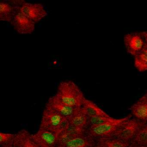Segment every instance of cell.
Instances as JSON below:
<instances>
[{"mask_svg":"<svg viewBox=\"0 0 147 147\" xmlns=\"http://www.w3.org/2000/svg\"><path fill=\"white\" fill-rule=\"evenodd\" d=\"M54 96L63 103L76 109L82 108L86 99L83 90L71 80L61 81L58 85Z\"/></svg>","mask_w":147,"mask_h":147,"instance_id":"6da1fadb","label":"cell"},{"mask_svg":"<svg viewBox=\"0 0 147 147\" xmlns=\"http://www.w3.org/2000/svg\"><path fill=\"white\" fill-rule=\"evenodd\" d=\"M69 125L70 121L67 119L53 111L49 108L45 107L42 111L39 127L59 134Z\"/></svg>","mask_w":147,"mask_h":147,"instance_id":"7a4b0ae2","label":"cell"},{"mask_svg":"<svg viewBox=\"0 0 147 147\" xmlns=\"http://www.w3.org/2000/svg\"><path fill=\"white\" fill-rule=\"evenodd\" d=\"M129 118H130V115H127L126 117L118 118V120L115 122L105 123L102 125L90 127L87 130V135L94 139L95 140L113 137L115 134L116 133V131L118 130V128L120 127V126Z\"/></svg>","mask_w":147,"mask_h":147,"instance_id":"3957f363","label":"cell"},{"mask_svg":"<svg viewBox=\"0 0 147 147\" xmlns=\"http://www.w3.org/2000/svg\"><path fill=\"white\" fill-rule=\"evenodd\" d=\"M145 124L146 123L137 120L134 117H130L120 126L113 137L132 144Z\"/></svg>","mask_w":147,"mask_h":147,"instance_id":"277c9868","label":"cell"},{"mask_svg":"<svg viewBox=\"0 0 147 147\" xmlns=\"http://www.w3.org/2000/svg\"><path fill=\"white\" fill-rule=\"evenodd\" d=\"M123 40L127 53L132 55L134 58L146 47V40L142 31L127 33L125 34Z\"/></svg>","mask_w":147,"mask_h":147,"instance_id":"5b68a950","label":"cell"},{"mask_svg":"<svg viewBox=\"0 0 147 147\" xmlns=\"http://www.w3.org/2000/svg\"><path fill=\"white\" fill-rule=\"evenodd\" d=\"M18 10L33 21L35 24L40 22L48 15L47 9L42 3H28L25 2Z\"/></svg>","mask_w":147,"mask_h":147,"instance_id":"8992f818","label":"cell"},{"mask_svg":"<svg viewBox=\"0 0 147 147\" xmlns=\"http://www.w3.org/2000/svg\"><path fill=\"white\" fill-rule=\"evenodd\" d=\"M10 24L20 34H31L35 30V23L19 10L15 15Z\"/></svg>","mask_w":147,"mask_h":147,"instance_id":"52a82bcc","label":"cell"},{"mask_svg":"<svg viewBox=\"0 0 147 147\" xmlns=\"http://www.w3.org/2000/svg\"><path fill=\"white\" fill-rule=\"evenodd\" d=\"M31 139L40 147H58V134L40 128L34 133L31 134Z\"/></svg>","mask_w":147,"mask_h":147,"instance_id":"ba28073f","label":"cell"},{"mask_svg":"<svg viewBox=\"0 0 147 147\" xmlns=\"http://www.w3.org/2000/svg\"><path fill=\"white\" fill-rule=\"evenodd\" d=\"M46 107L49 108L53 111H54L57 114L60 115L61 116L65 117L69 121H71V119L73 117V115H75V113L78 109L72 108V107H70V106L63 103L54 95L47 100V102L46 103Z\"/></svg>","mask_w":147,"mask_h":147,"instance_id":"9c48e42d","label":"cell"},{"mask_svg":"<svg viewBox=\"0 0 147 147\" xmlns=\"http://www.w3.org/2000/svg\"><path fill=\"white\" fill-rule=\"evenodd\" d=\"M131 115L137 120L147 123V93L140 96L130 108Z\"/></svg>","mask_w":147,"mask_h":147,"instance_id":"30bf717a","label":"cell"},{"mask_svg":"<svg viewBox=\"0 0 147 147\" xmlns=\"http://www.w3.org/2000/svg\"><path fill=\"white\" fill-rule=\"evenodd\" d=\"M89 117L82 108L78 109L70 121V126L82 134H87Z\"/></svg>","mask_w":147,"mask_h":147,"instance_id":"8fae6325","label":"cell"},{"mask_svg":"<svg viewBox=\"0 0 147 147\" xmlns=\"http://www.w3.org/2000/svg\"><path fill=\"white\" fill-rule=\"evenodd\" d=\"M12 147H40L31 139V134L25 130L22 129L16 133V136Z\"/></svg>","mask_w":147,"mask_h":147,"instance_id":"7c38bea8","label":"cell"},{"mask_svg":"<svg viewBox=\"0 0 147 147\" xmlns=\"http://www.w3.org/2000/svg\"><path fill=\"white\" fill-rule=\"evenodd\" d=\"M18 8L15 7L9 1H2L0 3V21L11 22Z\"/></svg>","mask_w":147,"mask_h":147,"instance_id":"4fadbf2b","label":"cell"},{"mask_svg":"<svg viewBox=\"0 0 147 147\" xmlns=\"http://www.w3.org/2000/svg\"><path fill=\"white\" fill-rule=\"evenodd\" d=\"M82 109H84V111L85 112V114L87 115L89 119L93 118V117H97V116L109 115V114L105 110H103L96 103H95L94 102H92L87 98L84 100Z\"/></svg>","mask_w":147,"mask_h":147,"instance_id":"5bb4252c","label":"cell"},{"mask_svg":"<svg viewBox=\"0 0 147 147\" xmlns=\"http://www.w3.org/2000/svg\"><path fill=\"white\" fill-rule=\"evenodd\" d=\"M96 145V140L87 134L81 137H76L71 140L65 147H93Z\"/></svg>","mask_w":147,"mask_h":147,"instance_id":"9a60e30c","label":"cell"},{"mask_svg":"<svg viewBox=\"0 0 147 147\" xmlns=\"http://www.w3.org/2000/svg\"><path fill=\"white\" fill-rule=\"evenodd\" d=\"M96 144L100 147H129L131 145L124 140L115 137H110L96 140Z\"/></svg>","mask_w":147,"mask_h":147,"instance_id":"2e32d148","label":"cell"},{"mask_svg":"<svg viewBox=\"0 0 147 147\" xmlns=\"http://www.w3.org/2000/svg\"><path fill=\"white\" fill-rule=\"evenodd\" d=\"M134 66L140 72L147 71V47L134 58Z\"/></svg>","mask_w":147,"mask_h":147,"instance_id":"e0dca14e","label":"cell"},{"mask_svg":"<svg viewBox=\"0 0 147 147\" xmlns=\"http://www.w3.org/2000/svg\"><path fill=\"white\" fill-rule=\"evenodd\" d=\"M16 134L0 132V147H12Z\"/></svg>","mask_w":147,"mask_h":147,"instance_id":"ac0fdd59","label":"cell"},{"mask_svg":"<svg viewBox=\"0 0 147 147\" xmlns=\"http://www.w3.org/2000/svg\"><path fill=\"white\" fill-rule=\"evenodd\" d=\"M132 144L147 147V123H146L144 127L140 129V131L139 132L138 135L136 136Z\"/></svg>","mask_w":147,"mask_h":147,"instance_id":"d6986e66","label":"cell"},{"mask_svg":"<svg viewBox=\"0 0 147 147\" xmlns=\"http://www.w3.org/2000/svg\"><path fill=\"white\" fill-rule=\"evenodd\" d=\"M142 34L145 37V40H146V47H147V30H145V31H142Z\"/></svg>","mask_w":147,"mask_h":147,"instance_id":"ffe728a7","label":"cell"},{"mask_svg":"<svg viewBox=\"0 0 147 147\" xmlns=\"http://www.w3.org/2000/svg\"><path fill=\"white\" fill-rule=\"evenodd\" d=\"M129 147H144V146H139V145H135V144H131Z\"/></svg>","mask_w":147,"mask_h":147,"instance_id":"44dd1931","label":"cell"},{"mask_svg":"<svg viewBox=\"0 0 147 147\" xmlns=\"http://www.w3.org/2000/svg\"><path fill=\"white\" fill-rule=\"evenodd\" d=\"M93 147H100L99 146H98V145H97V144H96V146H94Z\"/></svg>","mask_w":147,"mask_h":147,"instance_id":"7402d4cb","label":"cell"}]
</instances>
